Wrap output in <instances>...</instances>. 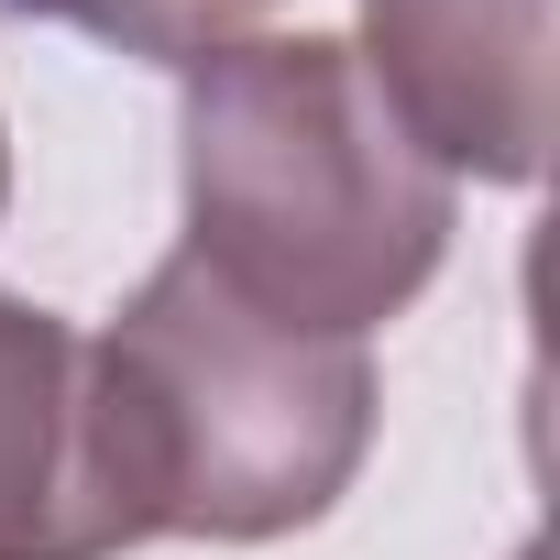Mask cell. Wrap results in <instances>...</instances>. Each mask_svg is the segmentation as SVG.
Here are the masks:
<instances>
[{"label": "cell", "mask_w": 560, "mask_h": 560, "mask_svg": "<svg viewBox=\"0 0 560 560\" xmlns=\"http://www.w3.org/2000/svg\"><path fill=\"white\" fill-rule=\"evenodd\" d=\"M132 549L110 451H100V374L89 330L34 298H0V560H110Z\"/></svg>", "instance_id": "cell-4"}, {"label": "cell", "mask_w": 560, "mask_h": 560, "mask_svg": "<svg viewBox=\"0 0 560 560\" xmlns=\"http://www.w3.org/2000/svg\"><path fill=\"white\" fill-rule=\"evenodd\" d=\"M0 12H34V23H67L110 56H143V67H198L209 45H242L264 0H0Z\"/></svg>", "instance_id": "cell-5"}, {"label": "cell", "mask_w": 560, "mask_h": 560, "mask_svg": "<svg viewBox=\"0 0 560 560\" xmlns=\"http://www.w3.org/2000/svg\"><path fill=\"white\" fill-rule=\"evenodd\" d=\"M100 451L132 538H287L319 527L374 451L363 341L275 330L220 275L165 253L89 341Z\"/></svg>", "instance_id": "cell-2"}, {"label": "cell", "mask_w": 560, "mask_h": 560, "mask_svg": "<svg viewBox=\"0 0 560 560\" xmlns=\"http://www.w3.org/2000/svg\"><path fill=\"white\" fill-rule=\"evenodd\" d=\"M0 209H12V143H0Z\"/></svg>", "instance_id": "cell-6"}, {"label": "cell", "mask_w": 560, "mask_h": 560, "mask_svg": "<svg viewBox=\"0 0 560 560\" xmlns=\"http://www.w3.org/2000/svg\"><path fill=\"white\" fill-rule=\"evenodd\" d=\"M352 56L451 187H527L549 165V0H363Z\"/></svg>", "instance_id": "cell-3"}, {"label": "cell", "mask_w": 560, "mask_h": 560, "mask_svg": "<svg viewBox=\"0 0 560 560\" xmlns=\"http://www.w3.org/2000/svg\"><path fill=\"white\" fill-rule=\"evenodd\" d=\"M176 198L187 264L319 341L418 308L462 220V187L407 143L341 34L209 45L176 100Z\"/></svg>", "instance_id": "cell-1"}]
</instances>
